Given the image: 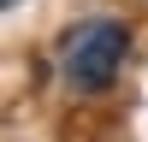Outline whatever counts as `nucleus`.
I'll return each instance as SVG.
<instances>
[{"label": "nucleus", "instance_id": "f03ea898", "mask_svg": "<svg viewBox=\"0 0 148 142\" xmlns=\"http://www.w3.org/2000/svg\"><path fill=\"white\" fill-rule=\"evenodd\" d=\"M6 6H12V0H6Z\"/></svg>", "mask_w": 148, "mask_h": 142}, {"label": "nucleus", "instance_id": "f257e3e1", "mask_svg": "<svg viewBox=\"0 0 148 142\" xmlns=\"http://www.w3.org/2000/svg\"><path fill=\"white\" fill-rule=\"evenodd\" d=\"M125 47H130V36L119 30L113 18H89V24H77V30L65 36L59 71H65V83L77 95H101V89H113L119 65H125Z\"/></svg>", "mask_w": 148, "mask_h": 142}]
</instances>
